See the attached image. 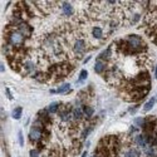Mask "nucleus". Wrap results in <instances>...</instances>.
<instances>
[{
    "mask_svg": "<svg viewBox=\"0 0 157 157\" xmlns=\"http://www.w3.org/2000/svg\"><path fill=\"white\" fill-rule=\"evenodd\" d=\"M118 46L121 48V52L125 54H134V53H143V50L146 49V44L141 37L136 35H128L118 43Z\"/></svg>",
    "mask_w": 157,
    "mask_h": 157,
    "instance_id": "f257e3e1",
    "label": "nucleus"
},
{
    "mask_svg": "<svg viewBox=\"0 0 157 157\" xmlns=\"http://www.w3.org/2000/svg\"><path fill=\"white\" fill-rule=\"evenodd\" d=\"M5 40H6V45L11 46V48H20L25 42V37L15 27H13V28L6 27Z\"/></svg>",
    "mask_w": 157,
    "mask_h": 157,
    "instance_id": "f03ea898",
    "label": "nucleus"
},
{
    "mask_svg": "<svg viewBox=\"0 0 157 157\" xmlns=\"http://www.w3.org/2000/svg\"><path fill=\"white\" fill-rule=\"evenodd\" d=\"M44 132V127L43 123L38 120L35 122V125H33V127L29 131V139L32 142H40V139L43 138V133Z\"/></svg>",
    "mask_w": 157,
    "mask_h": 157,
    "instance_id": "7ed1b4c3",
    "label": "nucleus"
},
{
    "mask_svg": "<svg viewBox=\"0 0 157 157\" xmlns=\"http://www.w3.org/2000/svg\"><path fill=\"white\" fill-rule=\"evenodd\" d=\"M87 50V43L84 39H77L74 42L73 44V52L77 57H82L84 56V53H86Z\"/></svg>",
    "mask_w": 157,
    "mask_h": 157,
    "instance_id": "20e7f679",
    "label": "nucleus"
},
{
    "mask_svg": "<svg viewBox=\"0 0 157 157\" xmlns=\"http://www.w3.org/2000/svg\"><path fill=\"white\" fill-rule=\"evenodd\" d=\"M18 30L23 34V35L25 37V38H28V37H30L32 35V33H33V29H32V27L29 25L28 23H25V22H22L19 25H16L15 27Z\"/></svg>",
    "mask_w": 157,
    "mask_h": 157,
    "instance_id": "39448f33",
    "label": "nucleus"
},
{
    "mask_svg": "<svg viewBox=\"0 0 157 157\" xmlns=\"http://www.w3.org/2000/svg\"><path fill=\"white\" fill-rule=\"evenodd\" d=\"M91 34H92V37L94 38V39L97 40H101V39H103V37H104V32H103V29H102L101 27H93L92 28V30H91Z\"/></svg>",
    "mask_w": 157,
    "mask_h": 157,
    "instance_id": "423d86ee",
    "label": "nucleus"
},
{
    "mask_svg": "<svg viewBox=\"0 0 157 157\" xmlns=\"http://www.w3.org/2000/svg\"><path fill=\"white\" fill-rule=\"evenodd\" d=\"M23 69L27 72L28 74H34V73H37V68H35V64H34V62L32 61H25L23 63Z\"/></svg>",
    "mask_w": 157,
    "mask_h": 157,
    "instance_id": "0eeeda50",
    "label": "nucleus"
},
{
    "mask_svg": "<svg viewBox=\"0 0 157 157\" xmlns=\"http://www.w3.org/2000/svg\"><path fill=\"white\" fill-rule=\"evenodd\" d=\"M62 11H63V14H64L65 16L73 15V14H74L73 5H72L70 3H68V1H64V3L62 4Z\"/></svg>",
    "mask_w": 157,
    "mask_h": 157,
    "instance_id": "6e6552de",
    "label": "nucleus"
},
{
    "mask_svg": "<svg viewBox=\"0 0 157 157\" xmlns=\"http://www.w3.org/2000/svg\"><path fill=\"white\" fill-rule=\"evenodd\" d=\"M134 142L137 143V145L139 146H147V143H150L148 142V137H147V134H137L134 137Z\"/></svg>",
    "mask_w": 157,
    "mask_h": 157,
    "instance_id": "1a4fd4ad",
    "label": "nucleus"
},
{
    "mask_svg": "<svg viewBox=\"0 0 157 157\" xmlns=\"http://www.w3.org/2000/svg\"><path fill=\"white\" fill-rule=\"evenodd\" d=\"M70 92V84L69 83H63L56 89V94H67Z\"/></svg>",
    "mask_w": 157,
    "mask_h": 157,
    "instance_id": "9d476101",
    "label": "nucleus"
},
{
    "mask_svg": "<svg viewBox=\"0 0 157 157\" xmlns=\"http://www.w3.org/2000/svg\"><path fill=\"white\" fill-rule=\"evenodd\" d=\"M112 52V49H111V46L109 48H107L106 50H103L99 56H98V58H97V61H102V62H107L109 58H111V53Z\"/></svg>",
    "mask_w": 157,
    "mask_h": 157,
    "instance_id": "9b49d317",
    "label": "nucleus"
},
{
    "mask_svg": "<svg viewBox=\"0 0 157 157\" xmlns=\"http://www.w3.org/2000/svg\"><path fill=\"white\" fill-rule=\"evenodd\" d=\"M61 107H62L61 102H53V103H50L48 106V108H46V109H48V112L50 114H53V113H58L59 109H61Z\"/></svg>",
    "mask_w": 157,
    "mask_h": 157,
    "instance_id": "f8f14e48",
    "label": "nucleus"
},
{
    "mask_svg": "<svg viewBox=\"0 0 157 157\" xmlns=\"http://www.w3.org/2000/svg\"><path fill=\"white\" fill-rule=\"evenodd\" d=\"M106 68H107V63L106 62H102V61H97L96 64H94V72L96 73H103V72L106 70Z\"/></svg>",
    "mask_w": 157,
    "mask_h": 157,
    "instance_id": "ddd939ff",
    "label": "nucleus"
},
{
    "mask_svg": "<svg viewBox=\"0 0 157 157\" xmlns=\"http://www.w3.org/2000/svg\"><path fill=\"white\" fill-rule=\"evenodd\" d=\"M155 103H156V98H155V97H152V98H150V99H148L146 103H145V106H143V111H145V112L151 111V109L153 108Z\"/></svg>",
    "mask_w": 157,
    "mask_h": 157,
    "instance_id": "4468645a",
    "label": "nucleus"
},
{
    "mask_svg": "<svg viewBox=\"0 0 157 157\" xmlns=\"http://www.w3.org/2000/svg\"><path fill=\"white\" fill-rule=\"evenodd\" d=\"M83 108H79V107H75L73 108V120H80L83 117Z\"/></svg>",
    "mask_w": 157,
    "mask_h": 157,
    "instance_id": "2eb2a0df",
    "label": "nucleus"
},
{
    "mask_svg": "<svg viewBox=\"0 0 157 157\" xmlns=\"http://www.w3.org/2000/svg\"><path fill=\"white\" fill-rule=\"evenodd\" d=\"M22 113H23V108H22V107H16V108L13 109L11 117L14 118V120H20V117H22Z\"/></svg>",
    "mask_w": 157,
    "mask_h": 157,
    "instance_id": "dca6fc26",
    "label": "nucleus"
},
{
    "mask_svg": "<svg viewBox=\"0 0 157 157\" xmlns=\"http://www.w3.org/2000/svg\"><path fill=\"white\" fill-rule=\"evenodd\" d=\"M83 113L86 114L87 117H91V116H93V113H94V109H93L91 106H83Z\"/></svg>",
    "mask_w": 157,
    "mask_h": 157,
    "instance_id": "f3484780",
    "label": "nucleus"
},
{
    "mask_svg": "<svg viewBox=\"0 0 157 157\" xmlns=\"http://www.w3.org/2000/svg\"><path fill=\"white\" fill-rule=\"evenodd\" d=\"M138 156H139L138 151H136V150H130V151L126 152L123 157H138Z\"/></svg>",
    "mask_w": 157,
    "mask_h": 157,
    "instance_id": "a211bd4d",
    "label": "nucleus"
},
{
    "mask_svg": "<svg viewBox=\"0 0 157 157\" xmlns=\"http://www.w3.org/2000/svg\"><path fill=\"white\" fill-rule=\"evenodd\" d=\"M88 77V72L86 70V69H83L82 72H80V74H79V78H78V80H77V83L79 84L80 82H82V80H84Z\"/></svg>",
    "mask_w": 157,
    "mask_h": 157,
    "instance_id": "6ab92c4d",
    "label": "nucleus"
},
{
    "mask_svg": "<svg viewBox=\"0 0 157 157\" xmlns=\"http://www.w3.org/2000/svg\"><path fill=\"white\" fill-rule=\"evenodd\" d=\"M92 130H93V127H92V126H91V127H87L86 130H83V132H82V137H83V139L88 137V134H89V132H91Z\"/></svg>",
    "mask_w": 157,
    "mask_h": 157,
    "instance_id": "aec40b11",
    "label": "nucleus"
},
{
    "mask_svg": "<svg viewBox=\"0 0 157 157\" xmlns=\"http://www.w3.org/2000/svg\"><path fill=\"white\" fill-rule=\"evenodd\" d=\"M18 139H19V145L20 146H24V137H23V132H22V131H19V132H18Z\"/></svg>",
    "mask_w": 157,
    "mask_h": 157,
    "instance_id": "412c9836",
    "label": "nucleus"
},
{
    "mask_svg": "<svg viewBox=\"0 0 157 157\" xmlns=\"http://www.w3.org/2000/svg\"><path fill=\"white\" fill-rule=\"evenodd\" d=\"M134 123L137 125V126H142V127H143V123H145V120H143V118H136V120H134Z\"/></svg>",
    "mask_w": 157,
    "mask_h": 157,
    "instance_id": "4be33fe9",
    "label": "nucleus"
},
{
    "mask_svg": "<svg viewBox=\"0 0 157 157\" xmlns=\"http://www.w3.org/2000/svg\"><path fill=\"white\" fill-rule=\"evenodd\" d=\"M29 155H30V157H40L39 156V151L38 150H32L30 152H29Z\"/></svg>",
    "mask_w": 157,
    "mask_h": 157,
    "instance_id": "5701e85b",
    "label": "nucleus"
},
{
    "mask_svg": "<svg viewBox=\"0 0 157 157\" xmlns=\"http://www.w3.org/2000/svg\"><path fill=\"white\" fill-rule=\"evenodd\" d=\"M5 92H6V96H8V98H9V99H13V97H11V94H10V89H9V88H6V89H5Z\"/></svg>",
    "mask_w": 157,
    "mask_h": 157,
    "instance_id": "b1692460",
    "label": "nucleus"
},
{
    "mask_svg": "<svg viewBox=\"0 0 157 157\" xmlns=\"http://www.w3.org/2000/svg\"><path fill=\"white\" fill-rule=\"evenodd\" d=\"M136 109H137V106H136V107H131L130 108V112H136Z\"/></svg>",
    "mask_w": 157,
    "mask_h": 157,
    "instance_id": "393cba45",
    "label": "nucleus"
},
{
    "mask_svg": "<svg viewBox=\"0 0 157 157\" xmlns=\"http://www.w3.org/2000/svg\"><path fill=\"white\" fill-rule=\"evenodd\" d=\"M89 59H91V56H89V57H87L86 59H84V61H83V63H84V64H86V63H87L88 61H89Z\"/></svg>",
    "mask_w": 157,
    "mask_h": 157,
    "instance_id": "a878e982",
    "label": "nucleus"
},
{
    "mask_svg": "<svg viewBox=\"0 0 157 157\" xmlns=\"http://www.w3.org/2000/svg\"><path fill=\"white\" fill-rule=\"evenodd\" d=\"M0 70H1V73H3L4 70H5V67H4V64H3V63H1V67H0Z\"/></svg>",
    "mask_w": 157,
    "mask_h": 157,
    "instance_id": "bb28decb",
    "label": "nucleus"
},
{
    "mask_svg": "<svg viewBox=\"0 0 157 157\" xmlns=\"http://www.w3.org/2000/svg\"><path fill=\"white\" fill-rule=\"evenodd\" d=\"M80 157H87V152H86V151H84V152H83V153H82V156H80Z\"/></svg>",
    "mask_w": 157,
    "mask_h": 157,
    "instance_id": "cd10ccee",
    "label": "nucleus"
},
{
    "mask_svg": "<svg viewBox=\"0 0 157 157\" xmlns=\"http://www.w3.org/2000/svg\"><path fill=\"white\" fill-rule=\"evenodd\" d=\"M155 78L157 79V68H156V69H155Z\"/></svg>",
    "mask_w": 157,
    "mask_h": 157,
    "instance_id": "c85d7f7f",
    "label": "nucleus"
},
{
    "mask_svg": "<svg viewBox=\"0 0 157 157\" xmlns=\"http://www.w3.org/2000/svg\"><path fill=\"white\" fill-rule=\"evenodd\" d=\"M93 157H96V156H93Z\"/></svg>",
    "mask_w": 157,
    "mask_h": 157,
    "instance_id": "c756f323",
    "label": "nucleus"
}]
</instances>
